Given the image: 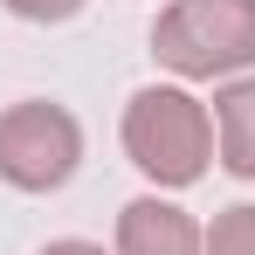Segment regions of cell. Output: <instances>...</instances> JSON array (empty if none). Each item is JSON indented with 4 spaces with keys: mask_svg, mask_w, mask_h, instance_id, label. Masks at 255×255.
I'll list each match as a JSON object with an SVG mask.
<instances>
[{
    "mask_svg": "<svg viewBox=\"0 0 255 255\" xmlns=\"http://www.w3.org/2000/svg\"><path fill=\"white\" fill-rule=\"evenodd\" d=\"M207 255H255V207H228L207 228Z\"/></svg>",
    "mask_w": 255,
    "mask_h": 255,
    "instance_id": "cell-6",
    "label": "cell"
},
{
    "mask_svg": "<svg viewBox=\"0 0 255 255\" xmlns=\"http://www.w3.org/2000/svg\"><path fill=\"white\" fill-rule=\"evenodd\" d=\"M42 255H104V249H90V242H55V249H42Z\"/></svg>",
    "mask_w": 255,
    "mask_h": 255,
    "instance_id": "cell-8",
    "label": "cell"
},
{
    "mask_svg": "<svg viewBox=\"0 0 255 255\" xmlns=\"http://www.w3.org/2000/svg\"><path fill=\"white\" fill-rule=\"evenodd\" d=\"M76 159H83V131H76V118L62 104L28 97V104L0 111V179L7 186L48 193V186H62L76 172Z\"/></svg>",
    "mask_w": 255,
    "mask_h": 255,
    "instance_id": "cell-3",
    "label": "cell"
},
{
    "mask_svg": "<svg viewBox=\"0 0 255 255\" xmlns=\"http://www.w3.org/2000/svg\"><path fill=\"white\" fill-rule=\"evenodd\" d=\"M118 255H207V235L193 228V214L145 193L118 214Z\"/></svg>",
    "mask_w": 255,
    "mask_h": 255,
    "instance_id": "cell-4",
    "label": "cell"
},
{
    "mask_svg": "<svg viewBox=\"0 0 255 255\" xmlns=\"http://www.w3.org/2000/svg\"><path fill=\"white\" fill-rule=\"evenodd\" d=\"M7 7H14L21 21H69L83 0H7Z\"/></svg>",
    "mask_w": 255,
    "mask_h": 255,
    "instance_id": "cell-7",
    "label": "cell"
},
{
    "mask_svg": "<svg viewBox=\"0 0 255 255\" xmlns=\"http://www.w3.org/2000/svg\"><path fill=\"white\" fill-rule=\"evenodd\" d=\"M214 125H221V166L235 179H255V76L214 97Z\"/></svg>",
    "mask_w": 255,
    "mask_h": 255,
    "instance_id": "cell-5",
    "label": "cell"
},
{
    "mask_svg": "<svg viewBox=\"0 0 255 255\" xmlns=\"http://www.w3.org/2000/svg\"><path fill=\"white\" fill-rule=\"evenodd\" d=\"M152 55L179 76H235L255 62V0H172L152 28Z\"/></svg>",
    "mask_w": 255,
    "mask_h": 255,
    "instance_id": "cell-1",
    "label": "cell"
},
{
    "mask_svg": "<svg viewBox=\"0 0 255 255\" xmlns=\"http://www.w3.org/2000/svg\"><path fill=\"white\" fill-rule=\"evenodd\" d=\"M125 152L131 166L159 186H193L207 172L214 152V125L186 90H138L125 111Z\"/></svg>",
    "mask_w": 255,
    "mask_h": 255,
    "instance_id": "cell-2",
    "label": "cell"
}]
</instances>
